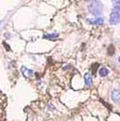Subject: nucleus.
<instances>
[{
    "label": "nucleus",
    "instance_id": "obj_1",
    "mask_svg": "<svg viewBox=\"0 0 120 121\" xmlns=\"http://www.w3.org/2000/svg\"><path fill=\"white\" fill-rule=\"evenodd\" d=\"M109 22L111 25H117L120 23V7L119 6H114L113 10L111 12Z\"/></svg>",
    "mask_w": 120,
    "mask_h": 121
},
{
    "label": "nucleus",
    "instance_id": "obj_2",
    "mask_svg": "<svg viewBox=\"0 0 120 121\" xmlns=\"http://www.w3.org/2000/svg\"><path fill=\"white\" fill-rule=\"evenodd\" d=\"M90 12H91L93 15H100L103 12V4L99 1H93L89 5Z\"/></svg>",
    "mask_w": 120,
    "mask_h": 121
},
{
    "label": "nucleus",
    "instance_id": "obj_3",
    "mask_svg": "<svg viewBox=\"0 0 120 121\" xmlns=\"http://www.w3.org/2000/svg\"><path fill=\"white\" fill-rule=\"evenodd\" d=\"M21 73H22V75H23L26 78H31V77L34 75L33 70L30 69H27L26 66L21 67Z\"/></svg>",
    "mask_w": 120,
    "mask_h": 121
},
{
    "label": "nucleus",
    "instance_id": "obj_4",
    "mask_svg": "<svg viewBox=\"0 0 120 121\" xmlns=\"http://www.w3.org/2000/svg\"><path fill=\"white\" fill-rule=\"evenodd\" d=\"M111 99L115 103H120V90L119 89H114L111 92Z\"/></svg>",
    "mask_w": 120,
    "mask_h": 121
},
{
    "label": "nucleus",
    "instance_id": "obj_5",
    "mask_svg": "<svg viewBox=\"0 0 120 121\" xmlns=\"http://www.w3.org/2000/svg\"><path fill=\"white\" fill-rule=\"evenodd\" d=\"M87 21L90 25H103V18L102 17H96L94 18H88Z\"/></svg>",
    "mask_w": 120,
    "mask_h": 121
},
{
    "label": "nucleus",
    "instance_id": "obj_6",
    "mask_svg": "<svg viewBox=\"0 0 120 121\" xmlns=\"http://www.w3.org/2000/svg\"><path fill=\"white\" fill-rule=\"evenodd\" d=\"M92 82H93V78H92V75L90 73H86L84 75V82L87 86H90L92 85Z\"/></svg>",
    "mask_w": 120,
    "mask_h": 121
},
{
    "label": "nucleus",
    "instance_id": "obj_7",
    "mask_svg": "<svg viewBox=\"0 0 120 121\" xmlns=\"http://www.w3.org/2000/svg\"><path fill=\"white\" fill-rule=\"evenodd\" d=\"M59 37V34L56 33H50V34H46L45 36H44V39H56Z\"/></svg>",
    "mask_w": 120,
    "mask_h": 121
},
{
    "label": "nucleus",
    "instance_id": "obj_8",
    "mask_svg": "<svg viewBox=\"0 0 120 121\" xmlns=\"http://www.w3.org/2000/svg\"><path fill=\"white\" fill-rule=\"evenodd\" d=\"M109 74V70L108 69H106V68H102L101 69L99 70V75L103 77H104V76H107Z\"/></svg>",
    "mask_w": 120,
    "mask_h": 121
},
{
    "label": "nucleus",
    "instance_id": "obj_9",
    "mask_svg": "<svg viewBox=\"0 0 120 121\" xmlns=\"http://www.w3.org/2000/svg\"><path fill=\"white\" fill-rule=\"evenodd\" d=\"M113 6H119L120 7V1H114L113 2Z\"/></svg>",
    "mask_w": 120,
    "mask_h": 121
},
{
    "label": "nucleus",
    "instance_id": "obj_10",
    "mask_svg": "<svg viewBox=\"0 0 120 121\" xmlns=\"http://www.w3.org/2000/svg\"><path fill=\"white\" fill-rule=\"evenodd\" d=\"M118 61H119V62H120V56H119V57H118Z\"/></svg>",
    "mask_w": 120,
    "mask_h": 121
},
{
    "label": "nucleus",
    "instance_id": "obj_11",
    "mask_svg": "<svg viewBox=\"0 0 120 121\" xmlns=\"http://www.w3.org/2000/svg\"><path fill=\"white\" fill-rule=\"evenodd\" d=\"M0 24H1V22H0Z\"/></svg>",
    "mask_w": 120,
    "mask_h": 121
}]
</instances>
